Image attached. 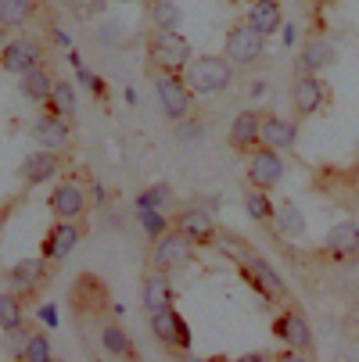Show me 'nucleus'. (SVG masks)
<instances>
[{"instance_id": "obj_1", "label": "nucleus", "mask_w": 359, "mask_h": 362, "mask_svg": "<svg viewBox=\"0 0 359 362\" xmlns=\"http://www.w3.org/2000/svg\"><path fill=\"white\" fill-rule=\"evenodd\" d=\"M190 62H194V50H190L187 36L151 29V36H147V72L151 76H162V72L183 76Z\"/></svg>"}, {"instance_id": "obj_2", "label": "nucleus", "mask_w": 359, "mask_h": 362, "mask_svg": "<svg viewBox=\"0 0 359 362\" xmlns=\"http://www.w3.org/2000/svg\"><path fill=\"white\" fill-rule=\"evenodd\" d=\"M216 244H220V247H227V251L237 258L241 276H244L255 291H259L266 301H287V298H291V294H287V284L280 280V273L266 262L263 255H255V251H248V247H234V244H227L223 237H220Z\"/></svg>"}, {"instance_id": "obj_3", "label": "nucleus", "mask_w": 359, "mask_h": 362, "mask_svg": "<svg viewBox=\"0 0 359 362\" xmlns=\"http://www.w3.org/2000/svg\"><path fill=\"white\" fill-rule=\"evenodd\" d=\"M183 79H187L190 93H198V97L223 93V90H230V83H234V65H230L223 54H201V58H194V62L187 65Z\"/></svg>"}, {"instance_id": "obj_4", "label": "nucleus", "mask_w": 359, "mask_h": 362, "mask_svg": "<svg viewBox=\"0 0 359 362\" xmlns=\"http://www.w3.org/2000/svg\"><path fill=\"white\" fill-rule=\"evenodd\" d=\"M190 258H194V244L187 240V233L169 230L166 237L151 240L147 269H151V273H176V269H187Z\"/></svg>"}, {"instance_id": "obj_5", "label": "nucleus", "mask_w": 359, "mask_h": 362, "mask_svg": "<svg viewBox=\"0 0 359 362\" xmlns=\"http://www.w3.org/2000/svg\"><path fill=\"white\" fill-rule=\"evenodd\" d=\"M151 83H155V97H159V108L166 112V119H173V122L190 119L194 93H190V86H187L183 76H169V72H162V76H151Z\"/></svg>"}, {"instance_id": "obj_6", "label": "nucleus", "mask_w": 359, "mask_h": 362, "mask_svg": "<svg viewBox=\"0 0 359 362\" xmlns=\"http://www.w3.org/2000/svg\"><path fill=\"white\" fill-rule=\"evenodd\" d=\"M280 180H284V154L273 151V147H266V144H259V147L248 154V183L255 190H266L270 194Z\"/></svg>"}, {"instance_id": "obj_7", "label": "nucleus", "mask_w": 359, "mask_h": 362, "mask_svg": "<svg viewBox=\"0 0 359 362\" xmlns=\"http://www.w3.org/2000/svg\"><path fill=\"white\" fill-rule=\"evenodd\" d=\"M40 65H47V62H43V43L36 36L8 40L4 50H0V69L11 72V76H25V72H33Z\"/></svg>"}, {"instance_id": "obj_8", "label": "nucleus", "mask_w": 359, "mask_h": 362, "mask_svg": "<svg viewBox=\"0 0 359 362\" xmlns=\"http://www.w3.org/2000/svg\"><path fill=\"white\" fill-rule=\"evenodd\" d=\"M327 105V86L313 76V72H295V79H291V108H295V115L298 119H309V115H317L320 108Z\"/></svg>"}, {"instance_id": "obj_9", "label": "nucleus", "mask_w": 359, "mask_h": 362, "mask_svg": "<svg viewBox=\"0 0 359 362\" xmlns=\"http://www.w3.org/2000/svg\"><path fill=\"white\" fill-rule=\"evenodd\" d=\"M263 50H266V36H259L248 22L230 25V33H227V54H223L230 65H251V62H259Z\"/></svg>"}, {"instance_id": "obj_10", "label": "nucleus", "mask_w": 359, "mask_h": 362, "mask_svg": "<svg viewBox=\"0 0 359 362\" xmlns=\"http://www.w3.org/2000/svg\"><path fill=\"white\" fill-rule=\"evenodd\" d=\"M79 240H83V226L79 223L55 219V226H50L47 237L40 240V258H47V262H65Z\"/></svg>"}, {"instance_id": "obj_11", "label": "nucleus", "mask_w": 359, "mask_h": 362, "mask_svg": "<svg viewBox=\"0 0 359 362\" xmlns=\"http://www.w3.org/2000/svg\"><path fill=\"white\" fill-rule=\"evenodd\" d=\"M151 334H155V341L166 344V348H180V351L190 348V327H187V320L176 313V308L151 313Z\"/></svg>"}, {"instance_id": "obj_12", "label": "nucleus", "mask_w": 359, "mask_h": 362, "mask_svg": "<svg viewBox=\"0 0 359 362\" xmlns=\"http://www.w3.org/2000/svg\"><path fill=\"white\" fill-rule=\"evenodd\" d=\"M173 230L187 233V240L198 247V244H216L220 240V230H216V216L209 209H183L176 219H173Z\"/></svg>"}, {"instance_id": "obj_13", "label": "nucleus", "mask_w": 359, "mask_h": 362, "mask_svg": "<svg viewBox=\"0 0 359 362\" xmlns=\"http://www.w3.org/2000/svg\"><path fill=\"white\" fill-rule=\"evenodd\" d=\"M50 212H55V219H65V223H79L86 216V194L76 180H65L58 183L55 190H50Z\"/></svg>"}, {"instance_id": "obj_14", "label": "nucleus", "mask_w": 359, "mask_h": 362, "mask_svg": "<svg viewBox=\"0 0 359 362\" xmlns=\"http://www.w3.org/2000/svg\"><path fill=\"white\" fill-rule=\"evenodd\" d=\"M227 144H230L234 151H241V154H251L255 147L263 144V112H251V108L237 112L234 122H230Z\"/></svg>"}, {"instance_id": "obj_15", "label": "nucleus", "mask_w": 359, "mask_h": 362, "mask_svg": "<svg viewBox=\"0 0 359 362\" xmlns=\"http://www.w3.org/2000/svg\"><path fill=\"white\" fill-rule=\"evenodd\" d=\"M273 334H277L287 348H298V351H309V348H313L309 320H305L298 308H284V313L273 320Z\"/></svg>"}, {"instance_id": "obj_16", "label": "nucleus", "mask_w": 359, "mask_h": 362, "mask_svg": "<svg viewBox=\"0 0 359 362\" xmlns=\"http://www.w3.org/2000/svg\"><path fill=\"white\" fill-rule=\"evenodd\" d=\"M140 301L151 313H162V308H173L176 305V291H173V280L169 273H147L144 284H140Z\"/></svg>"}, {"instance_id": "obj_17", "label": "nucleus", "mask_w": 359, "mask_h": 362, "mask_svg": "<svg viewBox=\"0 0 359 362\" xmlns=\"http://www.w3.org/2000/svg\"><path fill=\"white\" fill-rule=\"evenodd\" d=\"M72 129H69V119L55 115V112H43L36 122H33V140L43 147V151H62L69 144Z\"/></svg>"}, {"instance_id": "obj_18", "label": "nucleus", "mask_w": 359, "mask_h": 362, "mask_svg": "<svg viewBox=\"0 0 359 362\" xmlns=\"http://www.w3.org/2000/svg\"><path fill=\"white\" fill-rule=\"evenodd\" d=\"M244 22L259 33V36H273L284 18H280V0H248V15Z\"/></svg>"}, {"instance_id": "obj_19", "label": "nucleus", "mask_w": 359, "mask_h": 362, "mask_svg": "<svg viewBox=\"0 0 359 362\" xmlns=\"http://www.w3.org/2000/svg\"><path fill=\"white\" fill-rule=\"evenodd\" d=\"M58 169H62L58 154L40 147L36 154H29V158L22 162V180H25V187H40V183H50V180H55Z\"/></svg>"}, {"instance_id": "obj_20", "label": "nucleus", "mask_w": 359, "mask_h": 362, "mask_svg": "<svg viewBox=\"0 0 359 362\" xmlns=\"http://www.w3.org/2000/svg\"><path fill=\"white\" fill-rule=\"evenodd\" d=\"M334 62H338V50L331 47V40H305L302 43V58H298V69L302 72H327V69H334Z\"/></svg>"}, {"instance_id": "obj_21", "label": "nucleus", "mask_w": 359, "mask_h": 362, "mask_svg": "<svg viewBox=\"0 0 359 362\" xmlns=\"http://www.w3.org/2000/svg\"><path fill=\"white\" fill-rule=\"evenodd\" d=\"M47 276V258H22L8 269V284L15 294H29L40 287V280Z\"/></svg>"}, {"instance_id": "obj_22", "label": "nucleus", "mask_w": 359, "mask_h": 362, "mask_svg": "<svg viewBox=\"0 0 359 362\" xmlns=\"http://www.w3.org/2000/svg\"><path fill=\"white\" fill-rule=\"evenodd\" d=\"M298 140V126L291 119H280V115H263V144L273 147V151H291Z\"/></svg>"}, {"instance_id": "obj_23", "label": "nucleus", "mask_w": 359, "mask_h": 362, "mask_svg": "<svg viewBox=\"0 0 359 362\" xmlns=\"http://www.w3.org/2000/svg\"><path fill=\"white\" fill-rule=\"evenodd\" d=\"M324 247H327L334 258H348V255H355V251H359V226H355L352 219L331 226L327 237H324Z\"/></svg>"}, {"instance_id": "obj_24", "label": "nucleus", "mask_w": 359, "mask_h": 362, "mask_svg": "<svg viewBox=\"0 0 359 362\" xmlns=\"http://www.w3.org/2000/svg\"><path fill=\"white\" fill-rule=\"evenodd\" d=\"M55 83L58 79L50 76V69L40 65V69H33V72L22 76V97L29 100V105H47L50 93H55Z\"/></svg>"}, {"instance_id": "obj_25", "label": "nucleus", "mask_w": 359, "mask_h": 362, "mask_svg": "<svg viewBox=\"0 0 359 362\" xmlns=\"http://www.w3.org/2000/svg\"><path fill=\"white\" fill-rule=\"evenodd\" d=\"M101 344H105L108 355H115V358H122V362L137 358V348H133L130 334H126L119 323H101Z\"/></svg>"}, {"instance_id": "obj_26", "label": "nucleus", "mask_w": 359, "mask_h": 362, "mask_svg": "<svg viewBox=\"0 0 359 362\" xmlns=\"http://www.w3.org/2000/svg\"><path fill=\"white\" fill-rule=\"evenodd\" d=\"M36 18V0H0V25L25 29Z\"/></svg>"}, {"instance_id": "obj_27", "label": "nucleus", "mask_w": 359, "mask_h": 362, "mask_svg": "<svg viewBox=\"0 0 359 362\" xmlns=\"http://www.w3.org/2000/svg\"><path fill=\"white\" fill-rule=\"evenodd\" d=\"M25 327V308H22V294L15 291H0V330L15 334Z\"/></svg>"}, {"instance_id": "obj_28", "label": "nucleus", "mask_w": 359, "mask_h": 362, "mask_svg": "<svg viewBox=\"0 0 359 362\" xmlns=\"http://www.w3.org/2000/svg\"><path fill=\"white\" fill-rule=\"evenodd\" d=\"M43 108L55 112V115H62V119H72V115H76V86H72L69 79H58V83H55V93H50V100H47Z\"/></svg>"}, {"instance_id": "obj_29", "label": "nucleus", "mask_w": 359, "mask_h": 362, "mask_svg": "<svg viewBox=\"0 0 359 362\" xmlns=\"http://www.w3.org/2000/svg\"><path fill=\"white\" fill-rule=\"evenodd\" d=\"M244 209H248V216H251L255 223H273V216H277L273 197H270L266 190H255V187L244 194Z\"/></svg>"}, {"instance_id": "obj_30", "label": "nucleus", "mask_w": 359, "mask_h": 362, "mask_svg": "<svg viewBox=\"0 0 359 362\" xmlns=\"http://www.w3.org/2000/svg\"><path fill=\"white\" fill-rule=\"evenodd\" d=\"M151 25L162 29V33H176L180 25V8L173 0H151Z\"/></svg>"}, {"instance_id": "obj_31", "label": "nucleus", "mask_w": 359, "mask_h": 362, "mask_svg": "<svg viewBox=\"0 0 359 362\" xmlns=\"http://www.w3.org/2000/svg\"><path fill=\"white\" fill-rule=\"evenodd\" d=\"M169 197H173L169 183H155V187H147V190L137 197V212H166Z\"/></svg>"}, {"instance_id": "obj_32", "label": "nucleus", "mask_w": 359, "mask_h": 362, "mask_svg": "<svg viewBox=\"0 0 359 362\" xmlns=\"http://www.w3.org/2000/svg\"><path fill=\"white\" fill-rule=\"evenodd\" d=\"M18 362H55V348H50V337L47 334H33L25 351L18 355Z\"/></svg>"}, {"instance_id": "obj_33", "label": "nucleus", "mask_w": 359, "mask_h": 362, "mask_svg": "<svg viewBox=\"0 0 359 362\" xmlns=\"http://www.w3.org/2000/svg\"><path fill=\"white\" fill-rule=\"evenodd\" d=\"M273 219H277V226H280L284 233H291V237H302V233H305V219H302V212L295 209V204H280Z\"/></svg>"}, {"instance_id": "obj_34", "label": "nucleus", "mask_w": 359, "mask_h": 362, "mask_svg": "<svg viewBox=\"0 0 359 362\" xmlns=\"http://www.w3.org/2000/svg\"><path fill=\"white\" fill-rule=\"evenodd\" d=\"M137 219H140L147 240H159V237H166L173 230V223L166 219V212H137Z\"/></svg>"}, {"instance_id": "obj_35", "label": "nucleus", "mask_w": 359, "mask_h": 362, "mask_svg": "<svg viewBox=\"0 0 359 362\" xmlns=\"http://www.w3.org/2000/svg\"><path fill=\"white\" fill-rule=\"evenodd\" d=\"M8 337H11V355L18 358V355L25 351V344H29L33 334H29V327H22V330H15V334H8Z\"/></svg>"}, {"instance_id": "obj_36", "label": "nucleus", "mask_w": 359, "mask_h": 362, "mask_svg": "<svg viewBox=\"0 0 359 362\" xmlns=\"http://www.w3.org/2000/svg\"><path fill=\"white\" fill-rule=\"evenodd\" d=\"M273 362H313L305 351H298V348H284V351H277V358Z\"/></svg>"}, {"instance_id": "obj_37", "label": "nucleus", "mask_w": 359, "mask_h": 362, "mask_svg": "<svg viewBox=\"0 0 359 362\" xmlns=\"http://www.w3.org/2000/svg\"><path fill=\"white\" fill-rule=\"evenodd\" d=\"M40 323L58 327V308H55V305H43V308H40Z\"/></svg>"}, {"instance_id": "obj_38", "label": "nucleus", "mask_w": 359, "mask_h": 362, "mask_svg": "<svg viewBox=\"0 0 359 362\" xmlns=\"http://www.w3.org/2000/svg\"><path fill=\"white\" fill-rule=\"evenodd\" d=\"M50 36H55V43H58V47H65V50H72V36H69L65 29H58V25H55V29H50Z\"/></svg>"}, {"instance_id": "obj_39", "label": "nucleus", "mask_w": 359, "mask_h": 362, "mask_svg": "<svg viewBox=\"0 0 359 362\" xmlns=\"http://www.w3.org/2000/svg\"><path fill=\"white\" fill-rule=\"evenodd\" d=\"M90 90H93V97H97V100H105V97H108V83H105V79H101V76H93V83H90Z\"/></svg>"}, {"instance_id": "obj_40", "label": "nucleus", "mask_w": 359, "mask_h": 362, "mask_svg": "<svg viewBox=\"0 0 359 362\" xmlns=\"http://www.w3.org/2000/svg\"><path fill=\"white\" fill-rule=\"evenodd\" d=\"M234 362H273L266 351H248V355H237Z\"/></svg>"}, {"instance_id": "obj_41", "label": "nucleus", "mask_w": 359, "mask_h": 362, "mask_svg": "<svg viewBox=\"0 0 359 362\" xmlns=\"http://www.w3.org/2000/svg\"><path fill=\"white\" fill-rule=\"evenodd\" d=\"M284 43H287V47L295 43V25H284Z\"/></svg>"}, {"instance_id": "obj_42", "label": "nucleus", "mask_w": 359, "mask_h": 362, "mask_svg": "<svg viewBox=\"0 0 359 362\" xmlns=\"http://www.w3.org/2000/svg\"><path fill=\"white\" fill-rule=\"evenodd\" d=\"M4 33H8V29H4V25H0V50H4V43H8V40H4Z\"/></svg>"}, {"instance_id": "obj_43", "label": "nucleus", "mask_w": 359, "mask_h": 362, "mask_svg": "<svg viewBox=\"0 0 359 362\" xmlns=\"http://www.w3.org/2000/svg\"><path fill=\"white\" fill-rule=\"evenodd\" d=\"M209 362H227V358H223V355H212V358H209Z\"/></svg>"}]
</instances>
